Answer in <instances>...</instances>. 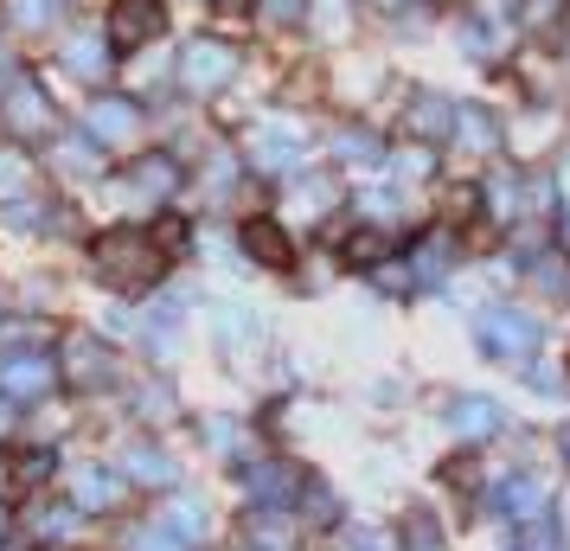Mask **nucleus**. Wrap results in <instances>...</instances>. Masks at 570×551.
<instances>
[{"label":"nucleus","mask_w":570,"mask_h":551,"mask_svg":"<svg viewBox=\"0 0 570 551\" xmlns=\"http://www.w3.org/2000/svg\"><path fill=\"white\" fill-rule=\"evenodd\" d=\"M488 334H500V353H525V346H532V327H525V321H493Z\"/></svg>","instance_id":"f257e3e1"},{"label":"nucleus","mask_w":570,"mask_h":551,"mask_svg":"<svg viewBox=\"0 0 570 551\" xmlns=\"http://www.w3.org/2000/svg\"><path fill=\"white\" fill-rule=\"evenodd\" d=\"M78 500L83 506H104V500H116V488H109L104 474H78Z\"/></svg>","instance_id":"f03ea898"},{"label":"nucleus","mask_w":570,"mask_h":551,"mask_svg":"<svg viewBox=\"0 0 570 551\" xmlns=\"http://www.w3.org/2000/svg\"><path fill=\"white\" fill-rule=\"evenodd\" d=\"M519 551H558V539H551V532H525V539H519Z\"/></svg>","instance_id":"7ed1b4c3"},{"label":"nucleus","mask_w":570,"mask_h":551,"mask_svg":"<svg viewBox=\"0 0 570 551\" xmlns=\"http://www.w3.org/2000/svg\"><path fill=\"white\" fill-rule=\"evenodd\" d=\"M141 551H180L174 539H141Z\"/></svg>","instance_id":"20e7f679"}]
</instances>
